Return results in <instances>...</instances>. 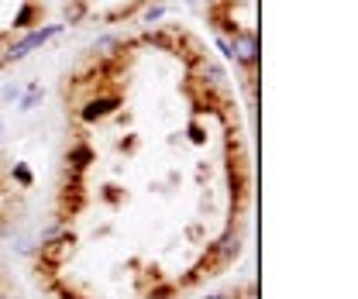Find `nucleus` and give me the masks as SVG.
<instances>
[{
  "label": "nucleus",
  "instance_id": "1",
  "mask_svg": "<svg viewBox=\"0 0 358 299\" xmlns=\"http://www.w3.org/2000/svg\"><path fill=\"white\" fill-rule=\"evenodd\" d=\"M62 31V24H38V28H31V31H24V38H17V42L3 45L0 48V66H10V62H21V59H28L35 48H42L45 42H52L55 35Z\"/></svg>",
  "mask_w": 358,
  "mask_h": 299
},
{
  "label": "nucleus",
  "instance_id": "2",
  "mask_svg": "<svg viewBox=\"0 0 358 299\" xmlns=\"http://www.w3.org/2000/svg\"><path fill=\"white\" fill-rule=\"evenodd\" d=\"M231 42V59L238 62V66H245V69H252L255 73V66H259V35L252 31V28H241L234 38H227Z\"/></svg>",
  "mask_w": 358,
  "mask_h": 299
},
{
  "label": "nucleus",
  "instance_id": "3",
  "mask_svg": "<svg viewBox=\"0 0 358 299\" xmlns=\"http://www.w3.org/2000/svg\"><path fill=\"white\" fill-rule=\"evenodd\" d=\"M117 107H121V96H117V93H100V96H90L87 103L80 107V121H83V124H96V121H103V117L117 114Z\"/></svg>",
  "mask_w": 358,
  "mask_h": 299
},
{
  "label": "nucleus",
  "instance_id": "4",
  "mask_svg": "<svg viewBox=\"0 0 358 299\" xmlns=\"http://www.w3.org/2000/svg\"><path fill=\"white\" fill-rule=\"evenodd\" d=\"M210 255H214L217 265H231L234 258L241 255V234L238 231H224L221 238L210 245Z\"/></svg>",
  "mask_w": 358,
  "mask_h": 299
},
{
  "label": "nucleus",
  "instance_id": "5",
  "mask_svg": "<svg viewBox=\"0 0 358 299\" xmlns=\"http://www.w3.org/2000/svg\"><path fill=\"white\" fill-rule=\"evenodd\" d=\"M66 162H69V169L80 175V172L90 169V162H96V152L90 148L87 141H76V145H73V148L66 152Z\"/></svg>",
  "mask_w": 358,
  "mask_h": 299
},
{
  "label": "nucleus",
  "instance_id": "6",
  "mask_svg": "<svg viewBox=\"0 0 358 299\" xmlns=\"http://www.w3.org/2000/svg\"><path fill=\"white\" fill-rule=\"evenodd\" d=\"M42 24V7H38V0H28L17 14H14V31H31V28H38Z\"/></svg>",
  "mask_w": 358,
  "mask_h": 299
},
{
  "label": "nucleus",
  "instance_id": "7",
  "mask_svg": "<svg viewBox=\"0 0 358 299\" xmlns=\"http://www.w3.org/2000/svg\"><path fill=\"white\" fill-rule=\"evenodd\" d=\"M76 251V238L73 234H66L62 241H52V245H45L42 248V255L52 261V265H59V261H66V258Z\"/></svg>",
  "mask_w": 358,
  "mask_h": 299
},
{
  "label": "nucleus",
  "instance_id": "8",
  "mask_svg": "<svg viewBox=\"0 0 358 299\" xmlns=\"http://www.w3.org/2000/svg\"><path fill=\"white\" fill-rule=\"evenodd\" d=\"M42 96H45V89L38 83H31L28 89H24V96H21V103H17V110L21 114H28V110H35L38 103H42Z\"/></svg>",
  "mask_w": 358,
  "mask_h": 299
},
{
  "label": "nucleus",
  "instance_id": "9",
  "mask_svg": "<svg viewBox=\"0 0 358 299\" xmlns=\"http://www.w3.org/2000/svg\"><path fill=\"white\" fill-rule=\"evenodd\" d=\"M66 234H73V227H69V220H59V224H52L48 231L42 234V241H38V248H45V245H52V241H62Z\"/></svg>",
  "mask_w": 358,
  "mask_h": 299
},
{
  "label": "nucleus",
  "instance_id": "10",
  "mask_svg": "<svg viewBox=\"0 0 358 299\" xmlns=\"http://www.w3.org/2000/svg\"><path fill=\"white\" fill-rule=\"evenodd\" d=\"M10 179L21 186V189H31L35 186V175H31V169L24 166V162H14V169H10Z\"/></svg>",
  "mask_w": 358,
  "mask_h": 299
},
{
  "label": "nucleus",
  "instance_id": "11",
  "mask_svg": "<svg viewBox=\"0 0 358 299\" xmlns=\"http://www.w3.org/2000/svg\"><path fill=\"white\" fill-rule=\"evenodd\" d=\"M200 83L203 86H221L224 83V73H221V66H214V62H203V69H200Z\"/></svg>",
  "mask_w": 358,
  "mask_h": 299
},
{
  "label": "nucleus",
  "instance_id": "12",
  "mask_svg": "<svg viewBox=\"0 0 358 299\" xmlns=\"http://www.w3.org/2000/svg\"><path fill=\"white\" fill-rule=\"evenodd\" d=\"M162 14H166V7H162V3H152V7H145L141 21H145V24H155V21H159Z\"/></svg>",
  "mask_w": 358,
  "mask_h": 299
},
{
  "label": "nucleus",
  "instance_id": "13",
  "mask_svg": "<svg viewBox=\"0 0 358 299\" xmlns=\"http://www.w3.org/2000/svg\"><path fill=\"white\" fill-rule=\"evenodd\" d=\"M83 10H87V3H83V0H76L73 7H66V21H69V24H76V21L83 17Z\"/></svg>",
  "mask_w": 358,
  "mask_h": 299
},
{
  "label": "nucleus",
  "instance_id": "14",
  "mask_svg": "<svg viewBox=\"0 0 358 299\" xmlns=\"http://www.w3.org/2000/svg\"><path fill=\"white\" fill-rule=\"evenodd\" d=\"M145 299H179V296H176V286H159V289H152Z\"/></svg>",
  "mask_w": 358,
  "mask_h": 299
},
{
  "label": "nucleus",
  "instance_id": "15",
  "mask_svg": "<svg viewBox=\"0 0 358 299\" xmlns=\"http://www.w3.org/2000/svg\"><path fill=\"white\" fill-rule=\"evenodd\" d=\"M189 141H193V145H203V141H207L203 131H200V124H189Z\"/></svg>",
  "mask_w": 358,
  "mask_h": 299
},
{
  "label": "nucleus",
  "instance_id": "16",
  "mask_svg": "<svg viewBox=\"0 0 358 299\" xmlns=\"http://www.w3.org/2000/svg\"><path fill=\"white\" fill-rule=\"evenodd\" d=\"M217 48H221L224 59H231V42H227V35H217Z\"/></svg>",
  "mask_w": 358,
  "mask_h": 299
},
{
  "label": "nucleus",
  "instance_id": "17",
  "mask_svg": "<svg viewBox=\"0 0 358 299\" xmlns=\"http://www.w3.org/2000/svg\"><path fill=\"white\" fill-rule=\"evenodd\" d=\"M203 299H234L231 293H210V296H203Z\"/></svg>",
  "mask_w": 358,
  "mask_h": 299
},
{
  "label": "nucleus",
  "instance_id": "18",
  "mask_svg": "<svg viewBox=\"0 0 358 299\" xmlns=\"http://www.w3.org/2000/svg\"><path fill=\"white\" fill-rule=\"evenodd\" d=\"M3 42H7V35H3V31H0V48H3Z\"/></svg>",
  "mask_w": 358,
  "mask_h": 299
},
{
  "label": "nucleus",
  "instance_id": "19",
  "mask_svg": "<svg viewBox=\"0 0 358 299\" xmlns=\"http://www.w3.org/2000/svg\"><path fill=\"white\" fill-rule=\"evenodd\" d=\"M0 299H7V293H3V289H0Z\"/></svg>",
  "mask_w": 358,
  "mask_h": 299
},
{
  "label": "nucleus",
  "instance_id": "20",
  "mask_svg": "<svg viewBox=\"0 0 358 299\" xmlns=\"http://www.w3.org/2000/svg\"><path fill=\"white\" fill-rule=\"evenodd\" d=\"M0 134H3V121H0Z\"/></svg>",
  "mask_w": 358,
  "mask_h": 299
},
{
  "label": "nucleus",
  "instance_id": "21",
  "mask_svg": "<svg viewBox=\"0 0 358 299\" xmlns=\"http://www.w3.org/2000/svg\"><path fill=\"white\" fill-rule=\"evenodd\" d=\"M7 299H17V296H7Z\"/></svg>",
  "mask_w": 358,
  "mask_h": 299
},
{
  "label": "nucleus",
  "instance_id": "22",
  "mask_svg": "<svg viewBox=\"0 0 358 299\" xmlns=\"http://www.w3.org/2000/svg\"><path fill=\"white\" fill-rule=\"evenodd\" d=\"M66 299H76V296H66Z\"/></svg>",
  "mask_w": 358,
  "mask_h": 299
}]
</instances>
